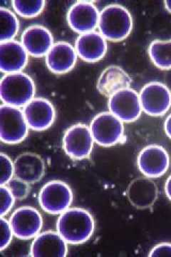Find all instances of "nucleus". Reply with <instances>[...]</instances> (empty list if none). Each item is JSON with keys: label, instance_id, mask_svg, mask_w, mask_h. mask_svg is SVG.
Wrapping results in <instances>:
<instances>
[{"label": "nucleus", "instance_id": "nucleus-25", "mask_svg": "<svg viewBox=\"0 0 171 257\" xmlns=\"http://www.w3.org/2000/svg\"><path fill=\"white\" fill-rule=\"evenodd\" d=\"M6 186L13 193L15 199L18 200L25 199L30 194V184L17 177L12 179Z\"/></svg>", "mask_w": 171, "mask_h": 257}, {"label": "nucleus", "instance_id": "nucleus-21", "mask_svg": "<svg viewBox=\"0 0 171 257\" xmlns=\"http://www.w3.org/2000/svg\"><path fill=\"white\" fill-rule=\"evenodd\" d=\"M132 80L130 76L118 66H110L100 75L97 82L98 91L110 97L121 89L129 88Z\"/></svg>", "mask_w": 171, "mask_h": 257}, {"label": "nucleus", "instance_id": "nucleus-14", "mask_svg": "<svg viewBox=\"0 0 171 257\" xmlns=\"http://www.w3.org/2000/svg\"><path fill=\"white\" fill-rule=\"evenodd\" d=\"M126 194L131 205L138 209H146L155 204L158 189L156 184L148 177H138L128 184Z\"/></svg>", "mask_w": 171, "mask_h": 257}, {"label": "nucleus", "instance_id": "nucleus-8", "mask_svg": "<svg viewBox=\"0 0 171 257\" xmlns=\"http://www.w3.org/2000/svg\"><path fill=\"white\" fill-rule=\"evenodd\" d=\"M142 110L152 116L166 114L171 106V92L161 82H152L145 84L139 94Z\"/></svg>", "mask_w": 171, "mask_h": 257}, {"label": "nucleus", "instance_id": "nucleus-12", "mask_svg": "<svg viewBox=\"0 0 171 257\" xmlns=\"http://www.w3.org/2000/svg\"><path fill=\"white\" fill-rule=\"evenodd\" d=\"M99 10L90 2L79 1L71 7L67 15L69 26L77 33L94 32L99 25Z\"/></svg>", "mask_w": 171, "mask_h": 257}, {"label": "nucleus", "instance_id": "nucleus-23", "mask_svg": "<svg viewBox=\"0 0 171 257\" xmlns=\"http://www.w3.org/2000/svg\"><path fill=\"white\" fill-rule=\"evenodd\" d=\"M20 28L18 19L8 8H0V41L13 40Z\"/></svg>", "mask_w": 171, "mask_h": 257}, {"label": "nucleus", "instance_id": "nucleus-24", "mask_svg": "<svg viewBox=\"0 0 171 257\" xmlns=\"http://www.w3.org/2000/svg\"><path fill=\"white\" fill-rule=\"evenodd\" d=\"M45 1H19L13 2V7L19 15L23 18H32L38 16L42 13L45 7Z\"/></svg>", "mask_w": 171, "mask_h": 257}, {"label": "nucleus", "instance_id": "nucleus-15", "mask_svg": "<svg viewBox=\"0 0 171 257\" xmlns=\"http://www.w3.org/2000/svg\"><path fill=\"white\" fill-rule=\"evenodd\" d=\"M29 54L23 44L15 40L0 44V69L4 73L20 72L28 64Z\"/></svg>", "mask_w": 171, "mask_h": 257}, {"label": "nucleus", "instance_id": "nucleus-30", "mask_svg": "<svg viewBox=\"0 0 171 257\" xmlns=\"http://www.w3.org/2000/svg\"><path fill=\"white\" fill-rule=\"evenodd\" d=\"M165 132L167 136L171 140V114L167 116L165 121Z\"/></svg>", "mask_w": 171, "mask_h": 257}, {"label": "nucleus", "instance_id": "nucleus-16", "mask_svg": "<svg viewBox=\"0 0 171 257\" xmlns=\"http://www.w3.org/2000/svg\"><path fill=\"white\" fill-rule=\"evenodd\" d=\"M67 253V243L58 232L53 231L37 235L30 248V256L33 257H65Z\"/></svg>", "mask_w": 171, "mask_h": 257}, {"label": "nucleus", "instance_id": "nucleus-13", "mask_svg": "<svg viewBox=\"0 0 171 257\" xmlns=\"http://www.w3.org/2000/svg\"><path fill=\"white\" fill-rule=\"evenodd\" d=\"M23 112L29 127L35 131L47 130L56 119L53 104L44 98H34L24 107Z\"/></svg>", "mask_w": 171, "mask_h": 257}, {"label": "nucleus", "instance_id": "nucleus-5", "mask_svg": "<svg viewBox=\"0 0 171 257\" xmlns=\"http://www.w3.org/2000/svg\"><path fill=\"white\" fill-rule=\"evenodd\" d=\"M74 199L72 189L60 180L51 181L42 187L39 202L44 211L50 214H61L70 207Z\"/></svg>", "mask_w": 171, "mask_h": 257}, {"label": "nucleus", "instance_id": "nucleus-19", "mask_svg": "<svg viewBox=\"0 0 171 257\" xmlns=\"http://www.w3.org/2000/svg\"><path fill=\"white\" fill-rule=\"evenodd\" d=\"M22 44L29 55L42 57L50 52L54 45V39L51 32L45 27L32 25L23 32Z\"/></svg>", "mask_w": 171, "mask_h": 257}, {"label": "nucleus", "instance_id": "nucleus-18", "mask_svg": "<svg viewBox=\"0 0 171 257\" xmlns=\"http://www.w3.org/2000/svg\"><path fill=\"white\" fill-rule=\"evenodd\" d=\"M107 49L106 39L97 32L82 34L78 37L75 43L77 55L87 62H99L106 55Z\"/></svg>", "mask_w": 171, "mask_h": 257}, {"label": "nucleus", "instance_id": "nucleus-7", "mask_svg": "<svg viewBox=\"0 0 171 257\" xmlns=\"http://www.w3.org/2000/svg\"><path fill=\"white\" fill-rule=\"evenodd\" d=\"M94 142L90 127L84 124H74L64 134L63 148L73 160H82L90 156Z\"/></svg>", "mask_w": 171, "mask_h": 257}, {"label": "nucleus", "instance_id": "nucleus-17", "mask_svg": "<svg viewBox=\"0 0 171 257\" xmlns=\"http://www.w3.org/2000/svg\"><path fill=\"white\" fill-rule=\"evenodd\" d=\"M77 60V53L71 44L67 42H58L47 53L46 64L53 73L62 74L70 72Z\"/></svg>", "mask_w": 171, "mask_h": 257}, {"label": "nucleus", "instance_id": "nucleus-27", "mask_svg": "<svg viewBox=\"0 0 171 257\" xmlns=\"http://www.w3.org/2000/svg\"><path fill=\"white\" fill-rule=\"evenodd\" d=\"M0 199H1V206H0V215L3 216L8 214L15 204V198L13 193L6 185H1L0 187Z\"/></svg>", "mask_w": 171, "mask_h": 257}, {"label": "nucleus", "instance_id": "nucleus-20", "mask_svg": "<svg viewBox=\"0 0 171 257\" xmlns=\"http://www.w3.org/2000/svg\"><path fill=\"white\" fill-rule=\"evenodd\" d=\"M15 177L28 184L40 182L45 174V164L37 154L25 152L19 155L15 162Z\"/></svg>", "mask_w": 171, "mask_h": 257}, {"label": "nucleus", "instance_id": "nucleus-3", "mask_svg": "<svg viewBox=\"0 0 171 257\" xmlns=\"http://www.w3.org/2000/svg\"><path fill=\"white\" fill-rule=\"evenodd\" d=\"M36 87L33 79L23 72L6 74L0 83V96L5 104L22 107L34 99Z\"/></svg>", "mask_w": 171, "mask_h": 257}, {"label": "nucleus", "instance_id": "nucleus-6", "mask_svg": "<svg viewBox=\"0 0 171 257\" xmlns=\"http://www.w3.org/2000/svg\"><path fill=\"white\" fill-rule=\"evenodd\" d=\"M90 130L95 143L104 147L114 146L124 135L123 121L110 111L96 115L91 121Z\"/></svg>", "mask_w": 171, "mask_h": 257}, {"label": "nucleus", "instance_id": "nucleus-10", "mask_svg": "<svg viewBox=\"0 0 171 257\" xmlns=\"http://www.w3.org/2000/svg\"><path fill=\"white\" fill-rule=\"evenodd\" d=\"M13 234L20 239L27 240L40 234L43 219L40 211L31 207L19 208L10 218Z\"/></svg>", "mask_w": 171, "mask_h": 257}, {"label": "nucleus", "instance_id": "nucleus-32", "mask_svg": "<svg viewBox=\"0 0 171 257\" xmlns=\"http://www.w3.org/2000/svg\"><path fill=\"white\" fill-rule=\"evenodd\" d=\"M165 6L167 11L170 12L171 13V0H166V1H165Z\"/></svg>", "mask_w": 171, "mask_h": 257}, {"label": "nucleus", "instance_id": "nucleus-4", "mask_svg": "<svg viewBox=\"0 0 171 257\" xmlns=\"http://www.w3.org/2000/svg\"><path fill=\"white\" fill-rule=\"evenodd\" d=\"M28 133V124L21 109L8 104L0 106V138L3 143L17 145L24 141Z\"/></svg>", "mask_w": 171, "mask_h": 257}, {"label": "nucleus", "instance_id": "nucleus-31", "mask_svg": "<svg viewBox=\"0 0 171 257\" xmlns=\"http://www.w3.org/2000/svg\"><path fill=\"white\" fill-rule=\"evenodd\" d=\"M165 191L167 198L171 201V175L167 179L165 182Z\"/></svg>", "mask_w": 171, "mask_h": 257}, {"label": "nucleus", "instance_id": "nucleus-9", "mask_svg": "<svg viewBox=\"0 0 171 257\" xmlns=\"http://www.w3.org/2000/svg\"><path fill=\"white\" fill-rule=\"evenodd\" d=\"M108 106L110 112L123 122L136 121L142 112L139 94L130 87L121 89L110 96Z\"/></svg>", "mask_w": 171, "mask_h": 257}, {"label": "nucleus", "instance_id": "nucleus-26", "mask_svg": "<svg viewBox=\"0 0 171 257\" xmlns=\"http://www.w3.org/2000/svg\"><path fill=\"white\" fill-rule=\"evenodd\" d=\"M0 167H1L0 185H6L15 175V167L10 157L4 153H1L0 155Z\"/></svg>", "mask_w": 171, "mask_h": 257}, {"label": "nucleus", "instance_id": "nucleus-28", "mask_svg": "<svg viewBox=\"0 0 171 257\" xmlns=\"http://www.w3.org/2000/svg\"><path fill=\"white\" fill-rule=\"evenodd\" d=\"M0 226H1V239H0V251H3L11 243L13 240V231L12 229L10 221L1 216L0 219Z\"/></svg>", "mask_w": 171, "mask_h": 257}, {"label": "nucleus", "instance_id": "nucleus-1", "mask_svg": "<svg viewBox=\"0 0 171 257\" xmlns=\"http://www.w3.org/2000/svg\"><path fill=\"white\" fill-rule=\"evenodd\" d=\"M94 217L82 208H69L61 214L57 222V232L69 244H81L94 234Z\"/></svg>", "mask_w": 171, "mask_h": 257}, {"label": "nucleus", "instance_id": "nucleus-2", "mask_svg": "<svg viewBox=\"0 0 171 257\" xmlns=\"http://www.w3.org/2000/svg\"><path fill=\"white\" fill-rule=\"evenodd\" d=\"M98 27L100 33L106 40L121 42L131 34L133 18L124 7L116 4L110 5L100 13Z\"/></svg>", "mask_w": 171, "mask_h": 257}, {"label": "nucleus", "instance_id": "nucleus-29", "mask_svg": "<svg viewBox=\"0 0 171 257\" xmlns=\"http://www.w3.org/2000/svg\"><path fill=\"white\" fill-rule=\"evenodd\" d=\"M148 256H170L171 257V243L164 242L159 243L152 248Z\"/></svg>", "mask_w": 171, "mask_h": 257}, {"label": "nucleus", "instance_id": "nucleus-22", "mask_svg": "<svg viewBox=\"0 0 171 257\" xmlns=\"http://www.w3.org/2000/svg\"><path fill=\"white\" fill-rule=\"evenodd\" d=\"M148 55L152 62L158 68L171 69V39L169 40H154L150 44Z\"/></svg>", "mask_w": 171, "mask_h": 257}, {"label": "nucleus", "instance_id": "nucleus-11", "mask_svg": "<svg viewBox=\"0 0 171 257\" xmlns=\"http://www.w3.org/2000/svg\"><path fill=\"white\" fill-rule=\"evenodd\" d=\"M138 169L148 178H158L165 175L170 165L168 154L162 146L150 145L145 147L138 155Z\"/></svg>", "mask_w": 171, "mask_h": 257}]
</instances>
